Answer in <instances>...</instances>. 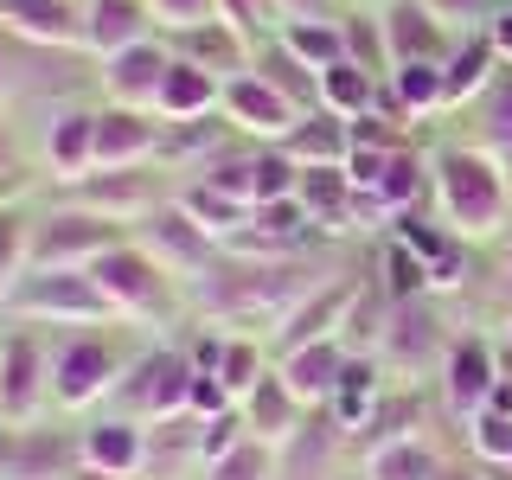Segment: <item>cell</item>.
<instances>
[{
  "label": "cell",
  "mask_w": 512,
  "mask_h": 480,
  "mask_svg": "<svg viewBox=\"0 0 512 480\" xmlns=\"http://www.w3.org/2000/svg\"><path fill=\"white\" fill-rule=\"evenodd\" d=\"M90 276H96V288H103V301L116 308L122 327H167V320H180V314L192 308V295L154 263L148 250L135 244V237L109 244V250L90 263Z\"/></svg>",
  "instance_id": "2"
},
{
  "label": "cell",
  "mask_w": 512,
  "mask_h": 480,
  "mask_svg": "<svg viewBox=\"0 0 512 480\" xmlns=\"http://www.w3.org/2000/svg\"><path fill=\"white\" fill-rule=\"evenodd\" d=\"M52 192H58V199H71V205H84V212H103L109 224H122V231H135V224L148 218L160 199H173V173H160V167L84 173V180L52 186Z\"/></svg>",
  "instance_id": "10"
},
{
  "label": "cell",
  "mask_w": 512,
  "mask_h": 480,
  "mask_svg": "<svg viewBox=\"0 0 512 480\" xmlns=\"http://www.w3.org/2000/svg\"><path fill=\"white\" fill-rule=\"evenodd\" d=\"M135 352H122L109 340V327L90 333H58L52 340V410L64 416H96L116 397V384L128 378Z\"/></svg>",
  "instance_id": "4"
},
{
  "label": "cell",
  "mask_w": 512,
  "mask_h": 480,
  "mask_svg": "<svg viewBox=\"0 0 512 480\" xmlns=\"http://www.w3.org/2000/svg\"><path fill=\"white\" fill-rule=\"evenodd\" d=\"M429 205L448 224V237L461 244H493L506 237L512 224V180H506V160L474 148V141H442L429 148Z\"/></svg>",
  "instance_id": "1"
},
{
  "label": "cell",
  "mask_w": 512,
  "mask_h": 480,
  "mask_svg": "<svg viewBox=\"0 0 512 480\" xmlns=\"http://www.w3.org/2000/svg\"><path fill=\"white\" fill-rule=\"evenodd\" d=\"M186 397H192V352L154 346V352H135L128 378L116 384V397L103 410H128L141 423H173V416H186Z\"/></svg>",
  "instance_id": "7"
},
{
  "label": "cell",
  "mask_w": 512,
  "mask_h": 480,
  "mask_svg": "<svg viewBox=\"0 0 512 480\" xmlns=\"http://www.w3.org/2000/svg\"><path fill=\"white\" fill-rule=\"evenodd\" d=\"M359 474L365 480H448V461H442V448L416 429L404 442H384L372 455H359Z\"/></svg>",
  "instance_id": "29"
},
{
  "label": "cell",
  "mask_w": 512,
  "mask_h": 480,
  "mask_svg": "<svg viewBox=\"0 0 512 480\" xmlns=\"http://www.w3.org/2000/svg\"><path fill=\"white\" fill-rule=\"evenodd\" d=\"M218 20H231L244 39L263 45L269 32H276V7H269V0H218Z\"/></svg>",
  "instance_id": "42"
},
{
  "label": "cell",
  "mask_w": 512,
  "mask_h": 480,
  "mask_svg": "<svg viewBox=\"0 0 512 480\" xmlns=\"http://www.w3.org/2000/svg\"><path fill=\"white\" fill-rule=\"evenodd\" d=\"M340 32H346V58L359 64V71L391 77V45H384V20H378V13H346Z\"/></svg>",
  "instance_id": "37"
},
{
  "label": "cell",
  "mask_w": 512,
  "mask_h": 480,
  "mask_svg": "<svg viewBox=\"0 0 512 480\" xmlns=\"http://www.w3.org/2000/svg\"><path fill=\"white\" fill-rule=\"evenodd\" d=\"M148 13H154V26L173 39V32H192V26L218 20V0H148Z\"/></svg>",
  "instance_id": "41"
},
{
  "label": "cell",
  "mask_w": 512,
  "mask_h": 480,
  "mask_svg": "<svg viewBox=\"0 0 512 480\" xmlns=\"http://www.w3.org/2000/svg\"><path fill=\"white\" fill-rule=\"evenodd\" d=\"M276 39H282L301 64H308L314 77L327 71V64L346 58V32H340V20H288V26H276Z\"/></svg>",
  "instance_id": "36"
},
{
  "label": "cell",
  "mask_w": 512,
  "mask_h": 480,
  "mask_svg": "<svg viewBox=\"0 0 512 480\" xmlns=\"http://www.w3.org/2000/svg\"><path fill=\"white\" fill-rule=\"evenodd\" d=\"M384 212H423L429 199V148H416V141H404V148L391 154V167H384V186H378Z\"/></svg>",
  "instance_id": "34"
},
{
  "label": "cell",
  "mask_w": 512,
  "mask_h": 480,
  "mask_svg": "<svg viewBox=\"0 0 512 480\" xmlns=\"http://www.w3.org/2000/svg\"><path fill=\"white\" fill-rule=\"evenodd\" d=\"M506 378V365H500V346L493 340H480V333H468V340H455L448 346V359H442V404L448 416H461V423H474L480 410H487V397H493V384Z\"/></svg>",
  "instance_id": "14"
},
{
  "label": "cell",
  "mask_w": 512,
  "mask_h": 480,
  "mask_svg": "<svg viewBox=\"0 0 512 480\" xmlns=\"http://www.w3.org/2000/svg\"><path fill=\"white\" fill-rule=\"evenodd\" d=\"M52 410V340L13 320L0 333V429H32Z\"/></svg>",
  "instance_id": "5"
},
{
  "label": "cell",
  "mask_w": 512,
  "mask_h": 480,
  "mask_svg": "<svg viewBox=\"0 0 512 480\" xmlns=\"http://www.w3.org/2000/svg\"><path fill=\"white\" fill-rule=\"evenodd\" d=\"M384 20V45H391V64H448L461 32H448L423 0H384L378 7Z\"/></svg>",
  "instance_id": "21"
},
{
  "label": "cell",
  "mask_w": 512,
  "mask_h": 480,
  "mask_svg": "<svg viewBox=\"0 0 512 480\" xmlns=\"http://www.w3.org/2000/svg\"><path fill=\"white\" fill-rule=\"evenodd\" d=\"M148 448H154V423L128 410H96L77 416V461L96 474H116V480H141L148 474Z\"/></svg>",
  "instance_id": "11"
},
{
  "label": "cell",
  "mask_w": 512,
  "mask_h": 480,
  "mask_svg": "<svg viewBox=\"0 0 512 480\" xmlns=\"http://www.w3.org/2000/svg\"><path fill=\"white\" fill-rule=\"evenodd\" d=\"M154 39V13L148 0H84V52L103 64L128 52V45Z\"/></svg>",
  "instance_id": "25"
},
{
  "label": "cell",
  "mask_w": 512,
  "mask_h": 480,
  "mask_svg": "<svg viewBox=\"0 0 512 480\" xmlns=\"http://www.w3.org/2000/svg\"><path fill=\"white\" fill-rule=\"evenodd\" d=\"M295 205L308 212V224L320 237H340V231H359V218H352V205H359V192H352L346 167H301V186H295Z\"/></svg>",
  "instance_id": "26"
},
{
  "label": "cell",
  "mask_w": 512,
  "mask_h": 480,
  "mask_svg": "<svg viewBox=\"0 0 512 480\" xmlns=\"http://www.w3.org/2000/svg\"><path fill=\"white\" fill-rule=\"evenodd\" d=\"M378 90H384V77L359 71L352 58H340V64H327V71H320V109H327V116H340V122L378 116Z\"/></svg>",
  "instance_id": "30"
},
{
  "label": "cell",
  "mask_w": 512,
  "mask_h": 480,
  "mask_svg": "<svg viewBox=\"0 0 512 480\" xmlns=\"http://www.w3.org/2000/svg\"><path fill=\"white\" fill-rule=\"evenodd\" d=\"M20 58H26V45L0 32V103H13V96H26V90H32V77L20 71Z\"/></svg>",
  "instance_id": "45"
},
{
  "label": "cell",
  "mask_w": 512,
  "mask_h": 480,
  "mask_svg": "<svg viewBox=\"0 0 512 480\" xmlns=\"http://www.w3.org/2000/svg\"><path fill=\"white\" fill-rule=\"evenodd\" d=\"M218 109H224V77L173 52L167 77H160V96H154V116L160 122H212Z\"/></svg>",
  "instance_id": "23"
},
{
  "label": "cell",
  "mask_w": 512,
  "mask_h": 480,
  "mask_svg": "<svg viewBox=\"0 0 512 480\" xmlns=\"http://www.w3.org/2000/svg\"><path fill=\"white\" fill-rule=\"evenodd\" d=\"M173 52L192 58V64H205V71H218L224 84L231 77H244L250 64H256V39H244L231 20H205V26H192V32H173Z\"/></svg>",
  "instance_id": "27"
},
{
  "label": "cell",
  "mask_w": 512,
  "mask_h": 480,
  "mask_svg": "<svg viewBox=\"0 0 512 480\" xmlns=\"http://www.w3.org/2000/svg\"><path fill=\"white\" fill-rule=\"evenodd\" d=\"M256 77H269V84H276L288 103L301 109V116H308V109H320V77L308 71V64H301L295 52H288V45L276 39V32H269L263 45H256V64H250Z\"/></svg>",
  "instance_id": "32"
},
{
  "label": "cell",
  "mask_w": 512,
  "mask_h": 480,
  "mask_svg": "<svg viewBox=\"0 0 512 480\" xmlns=\"http://www.w3.org/2000/svg\"><path fill=\"white\" fill-rule=\"evenodd\" d=\"M448 480H455V474H448Z\"/></svg>",
  "instance_id": "52"
},
{
  "label": "cell",
  "mask_w": 512,
  "mask_h": 480,
  "mask_svg": "<svg viewBox=\"0 0 512 480\" xmlns=\"http://www.w3.org/2000/svg\"><path fill=\"white\" fill-rule=\"evenodd\" d=\"M391 154H397V148H352V154H346L352 192H378V186H384V167H391Z\"/></svg>",
  "instance_id": "43"
},
{
  "label": "cell",
  "mask_w": 512,
  "mask_h": 480,
  "mask_svg": "<svg viewBox=\"0 0 512 480\" xmlns=\"http://www.w3.org/2000/svg\"><path fill=\"white\" fill-rule=\"evenodd\" d=\"M359 288H365L359 269H352V276H327V282H314L308 295L288 308L282 327L269 333V352H295V346H314V340H340L346 320H352V301H359Z\"/></svg>",
  "instance_id": "12"
},
{
  "label": "cell",
  "mask_w": 512,
  "mask_h": 480,
  "mask_svg": "<svg viewBox=\"0 0 512 480\" xmlns=\"http://www.w3.org/2000/svg\"><path fill=\"white\" fill-rule=\"evenodd\" d=\"M173 199H180V212H186L192 224H205L218 244H231V237L250 224V205L224 199V192H218V186H205V180H173Z\"/></svg>",
  "instance_id": "33"
},
{
  "label": "cell",
  "mask_w": 512,
  "mask_h": 480,
  "mask_svg": "<svg viewBox=\"0 0 512 480\" xmlns=\"http://www.w3.org/2000/svg\"><path fill=\"white\" fill-rule=\"evenodd\" d=\"M39 167L52 186H71L96 167V109L58 103L45 109V135H39Z\"/></svg>",
  "instance_id": "17"
},
{
  "label": "cell",
  "mask_w": 512,
  "mask_h": 480,
  "mask_svg": "<svg viewBox=\"0 0 512 480\" xmlns=\"http://www.w3.org/2000/svg\"><path fill=\"white\" fill-rule=\"evenodd\" d=\"M474 148L500 154L512 167V64H500V77H493L474 103Z\"/></svg>",
  "instance_id": "35"
},
{
  "label": "cell",
  "mask_w": 512,
  "mask_h": 480,
  "mask_svg": "<svg viewBox=\"0 0 512 480\" xmlns=\"http://www.w3.org/2000/svg\"><path fill=\"white\" fill-rule=\"evenodd\" d=\"M493 77H500V52H493L487 26H480V32H461V39H455V52H448V64H442L448 109H461V103H480V90H487Z\"/></svg>",
  "instance_id": "28"
},
{
  "label": "cell",
  "mask_w": 512,
  "mask_h": 480,
  "mask_svg": "<svg viewBox=\"0 0 512 480\" xmlns=\"http://www.w3.org/2000/svg\"><path fill=\"white\" fill-rule=\"evenodd\" d=\"M487 39H493V52H500V64H512V7H500L487 20Z\"/></svg>",
  "instance_id": "48"
},
{
  "label": "cell",
  "mask_w": 512,
  "mask_h": 480,
  "mask_svg": "<svg viewBox=\"0 0 512 480\" xmlns=\"http://www.w3.org/2000/svg\"><path fill=\"white\" fill-rule=\"evenodd\" d=\"M13 327V320H7V295H0V333H7Z\"/></svg>",
  "instance_id": "50"
},
{
  "label": "cell",
  "mask_w": 512,
  "mask_h": 480,
  "mask_svg": "<svg viewBox=\"0 0 512 480\" xmlns=\"http://www.w3.org/2000/svg\"><path fill=\"white\" fill-rule=\"evenodd\" d=\"M7 320H20V327H64V333L122 327L90 269H26L7 288Z\"/></svg>",
  "instance_id": "3"
},
{
  "label": "cell",
  "mask_w": 512,
  "mask_h": 480,
  "mask_svg": "<svg viewBox=\"0 0 512 480\" xmlns=\"http://www.w3.org/2000/svg\"><path fill=\"white\" fill-rule=\"evenodd\" d=\"M167 64H173V45L167 39H141V45H128V52L103 58V64H96L103 103H116V109H154Z\"/></svg>",
  "instance_id": "19"
},
{
  "label": "cell",
  "mask_w": 512,
  "mask_h": 480,
  "mask_svg": "<svg viewBox=\"0 0 512 480\" xmlns=\"http://www.w3.org/2000/svg\"><path fill=\"white\" fill-rule=\"evenodd\" d=\"M276 7V26L288 20H333V0H269Z\"/></svg>",
  "instance_id": "47"
},
{
  "label": "cell",
  "mask_w": 512,
  "mask_h": 480,
  "mask_svg": "<svg viewBox=\"0 0 512 480\" xmlns=\"http://www.w3.org/2000/svg\"><path fill=\"white\" fill-rule=\"evenodd\" d=\"M218 116L237 128V141L269 148V141H288V128L301 122V109L288 103V96L269 84V77L244 71V77H231V84H224V109H218Z\"/></svg>",
  "instance_id": "15"
},
{
  "label": "cell",
  "mask_w": 512,
  "mask_h": 480,
  "mask_svg": "<svg viewBox=\"0 0 512 480\" xmlns=\"http://www.w3.org/2000/svg\"><path fill=\"white\" fill-rule=\"evenodd\" d=\"M122 224H109L103 212H84V205H71V199H45L39 212H32V269H90L96 256H103L109 244H122Z\"/></svg>",
  "instance_id": "6"
},
{
  "label": "cell",
  "mask_w": 512,
  "mask_h": 480,
  "mask_svg": "<svg viewBox=\"0 0 512 480\" xmlns=\"http://www.w3.org/2000/svg\"><path fill=\"white\" fill-rule=\"evenodd\" d=\"M0 32L39 52H84V0H0Z\"/></svg>",
  "instance_id": "16"
},
{
  "label": "cell",
  "mask_w": 512,
  "mask_h": 480,
  "mask_svg": "<svg viewBox=\"0 0 512 480\" xmlns=\"http://www.w3.org/2000/svg\"><path fill=\"white\" fill-rule=\"evenodd\" d=\"M506 352H512V314H506Z\"/></svg>",
  "instance_id": "51"
},
{
  "label": "cell",
  "mask_w": 512,
  "mask_h": 480,
  "mask_svg": "<svg viewBox=\"0 0 512 480\" xmlns=\"http://www.w3.org/2000/svg\"><path fill=\"white\" fill-rule=\"evenodd\" d=\"M167 148V122L154 109H96V167L90 173H128V167H160Z\"/></svg>",
  "instance_id": "13"
},
{
  "label": "cell",
  "mask_w": 512,
  "mask_h": 480,
  "mask_svg": "<svg viewBox=\"0 0 512 480\" xmlns=\"http://www.w3.org/2000/svg\"><path fill=\"white\" fill-rule=\"evenodd\" d=\"M461 429H468V448L487 461V468H506V474H512V423H506V416L480 410L474 423H461Z\"/></svg>",
  "instance_id": "40"
},
{
  "label": "cell",
  "mask_w": 512,
  "mask_h": 480,
  "mask_svg": "<svg viewBox=\"0 0 512 480\" xmlns=\"http://www.w3.org/2000/svg\"><path fill=\"white\" fill-rule=\"evenodd\" d=\"M77 429L58 436V429H0V480H64L77 474Z\"/></svg>",
  "instance_id": "20"
},
{
  "label": "cell",
  "mask_w": 512,
  "mask_h": 480,
  "mask_svg": "<svg viewBox=\"0 0 512 480\" xmlns=\"http://www.w3.org/2000/svg\"><path fill=\"white\" fill-rule=\"evenodd\" d=\"M276 455L282 448H269V442H237L231 455H218L199 480H276Z\"/></svg>",
  "instance_id": "39"
},
{
  "label": "cell",
  "mask_w": 512,
  "mask_h": 480,
  "mask_svg": "<svg viewBox=\"0 0 512 480\" xmlns=\"http://www.w3.org/2000/svg\"><path fill=\"white\" fill-rule=\"evenodd\" d=\"M391 365L378 359V352H352L346 359V372H340V384H333V397H327V423L340 429L346 442H359L365 436V423L378 416V404L391 397Z\"/></svg>",
  "instance_id": "18"
},
{
  "label": "cell",
  "mask_w": 512,
  "mask_h": 480,
  "mask_svg": "<svg viewBox=\"0 0 512 480\" xmlns=\"http://www.w3.org/2000/svg\"><path fill=\"white\" fill-rule=\"evenodd\" d=\"M128 237H135V244L148 250L154 263L167 269L173 282H180V288L205 282V276L218 269V256H224V244H218V237L205 231V224H192V218L180 212V199H160V205H154V212L141 218Z\"/></svg>",
  "instance_id": "8"
},
{
  "label": "cell",
  "mask_w": 512,
  "mask_h": 480,
  "mask_svg": "<svg viewBox=\"0 0 512 480\" xmlns=\"http://www.w3.org/2000/svg\"><path fill=\"white\" fill-rule=\"evenodd\" d=\"M448 346H455V333H448V320L436 314V301L416 295V301H391V320H384V340H378V359L391 365L397 378H436Z\"/></svg>",
  "instance_id": "9"
},
{
  "label": "cell",
  "mask_w": 512,
  "mask_h": 480,
  "mask_svg": "<svg viewBox=\"0 0 512 480\" xmlns=\"http://www.w3.org/2000/svg\"><path fill=\"white\" fill-rule=\"evenodd\" d=\"M506 301H512V250H506ZM512 314V308H506Z\"/></svg>",
  "instance_id": "49"
},
{
  "label": "cell",
  "mask_w": 512,
  "mask_h": 480,
  "mask_svg": "<svg viewBox=\"0 0 512 480\" xmlns=\"http://www.w3.org/2000/svg\"><path fill=\"white\" fill-rule=\"evenodd\" d=\"M237 410H244V429H250V442H269V448H288V442L301 436V429L314 423V410H308V404H301V397L282 384V372H276V365H269V372L256 378V391H250Z\"/></svg>",
  "instance_id": "22"
},
{
  "label": "cell",
  "mask_w": 512,
  "mask_h": 480,
  "mask_svg": "<svg viewBox=\"0 0 512 480\" xmlns=\"http://www.w3.org/2000/svg\"><path fill=\"white\" fill-rule=\"evenodd\" d=\"M282 148L295 154L301 167H346V154H352V128H346L340 116H327V109H308V116L288 128Z\"/></svg>",
  "instance_id": "31"
},
{
  "label": "cell",
  "mask_w": 512,
  "mask_h": 480,
  "mask_svg": "<svg viewBox=\"0 0 512 480\" xmlns=\"http://www.w3.org/2000/svg\"><path fill=\"white\" fill-rule=\"evenodd\" d=\"M26 244H32V212H20V205L0 199V295H7V288L32 269Z\"/></svg>",
  "instance_id": "38"
},
{
  "label": "cell",
  "mask_w": 512,
  "mask_h": 480,
  "mask_svg": "<svg viewBox=\"0 0 512 480\" xmlns=\"http://www.w3.org/2000/svg\"><path fill=\"white\" fill-rule=\"evenodd\" d=\"M26 186V160H20V141H13V128L0 122V192H20Z\"/></svg>",
  "instance_id": "46"
},
{
  "label": "cell",
  "mask_w": 512,
  "mask_h": 480,
  "mask_svg": "<svg viewBox=\"0 0 512 480\" xmlns=\"http://www.w3.org/2000/svg\"><path fill=\"white\" fill-rule=\"evenodd\" d=\"M346 359H352L346 340H314V346L276 352V372H282V384H288V391H295L308 410H327V397H333V384H340Z\"/></svg>",
  "instance_id": "24"
},
{
  "label": "cell",
  "mask_w": 512,
  "mask_h": 480,
  "mask_svg": "<svg viewBox=\"0 0 512 480\" xmlns=\"http://www.w3.org/2000/svg\"><path fill=\"white\" fill-rule=\"evenodd\" d=\"M423 7L436 13V20H442L448 32H480V26L493 20V13H487V0H423Z\"/></svg>",
  "instance_id": "44"
}]
</instances>
